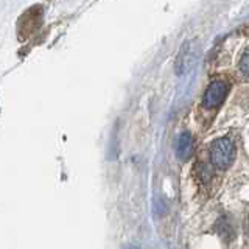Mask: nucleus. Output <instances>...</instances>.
Wrapping results in <instances>:
<instances>
[{"mask_svg":"<svg viewBox=\"0 0 249 249\" xmlns=\"http://www.w3.org/2000/svg\"><path fill=\"white\" fill-rule=\"evenodd\" d=\"M235 159V146L228 137L216 139L210 146V160L218 170H226Z\"/></svg>","mask_w":249,"mask_h":249,"instance_id":"obj_1","label":"nucleus"},{"mask_svg":"<svg viewBox=\"0 0 249 249\" xmlns=\"http://www.w3.org/2000/svg\"><path fill=\"white\" fill-rule=\"evenodd\" d=\"M240 70H241V73H243L246 78H249V49L243 53V56H241Z\"/></svg>","mask_w":249,"mask_h":249,"instance_id":"obj_4","label":"nucleus"},{"mask_svg":"<svg viewBox=\"0 0 249 249\" xmlns=\"http://www.w3.org/2000/svg\"><path fill=\"white\" fill-rule=\"evenodd\" d=\"M248 235H249V223H248Z\"/></svg>","mask_w":249,"mask_h":249,"instance_id":"obj_5","label":"nucleus"},{"mask_svg":"<svg viewBox=\"0 0 249 249\" xmlns=\"http://www.w3.org/2000/svg\"><path fill=\"white\" fill-rule=\"evenodd\" d=\"M193 151V139L190 136V132H182L181 136L178 139V143H176V154L179 159H189L190 154Z\"/></svg>","mask_w":249,"mask_h":249,"instance_id":"obj_3","label":"nucleus"},{"mask_svg":"<svg viewBox=\"0 0 249 249\" xmlns=\"http://www.w3.org/2000/svg\"><path fill=\"white\" fill-rule=\"evenodd\" d=\"M228 93V83L224 81H213L209 86L204 97H202V106L206 109H215L220 106Z\"/></svg>","mask_w":249,"mask_h":249,"instance_id":"obj_2","label":"nucleus"}]
</instances>
